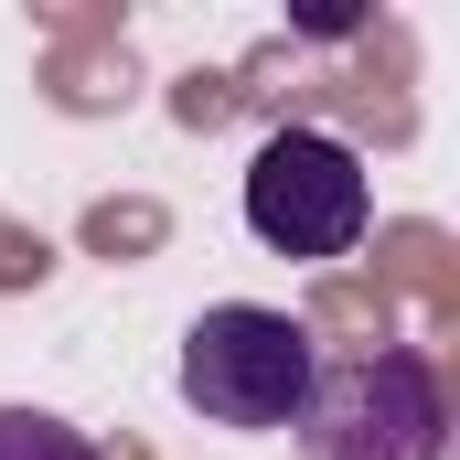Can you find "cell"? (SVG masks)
I'll return each instance as SVG.
<instances>
[{
  "label": "cell",
  "mask_w": 460,
  "mask_h": 460,
  "mask_svg": "<svg viewBox=\"0 0 460 460\" xmlns=\"http://www.w3.org/2000/svg\"><path fill=\"white\" fill-rule=\"evenodd\" d=\"M0 460H97V439L65 429L54 407H0Z\"/></svg>",
  "instance_id": "cell-4"
},
{
  "label": "cell",
  "mask_w": 460,
  "mask_h": 460,
  "mask_svg": "<svg viewBox=\"0 0 460 460\" xmlns=\"http://www.w3.org/2000/svg\"><path fill=\"white\" fill-rule=\"evenodd\" d=\"M311 375H322V332L268 300H215L182 332V407L204 429H289L311 407Z\"/></svg>",
  "instance_id": "cell-1"
},
{
  "label": "cell",
  "mask_w": 460,
  "mask_h": 460,
  "mask_svg": "<svg viewBox=\"0 0 460 460\" xmlns=\"http://www.w3.org/2000/svg\"><path fill=\"white\" fill-rule=\"evenodd\" d=\"M311 460H439L450 450V385L407 343H375L311 375V407L289 418Z\"/></svg>",
  "instance_id": "cell-2"
},
{
  "label": "cell",
  "mask_w": 460,
  "mask_h": 460,
  "mask_svg": "<svg viewBox=\"0 0 460 460\" xmlns=\"http://www.w3.org/2000/svg\"><path fill=\"white\" fill-rule=\"evenodd\" d=\"M246 226L268 257H353L375 226V182L364 150L332 128H268L246 161Z\"/></svg>",
  "instance_id": "cell-3"
}]
</instances>
